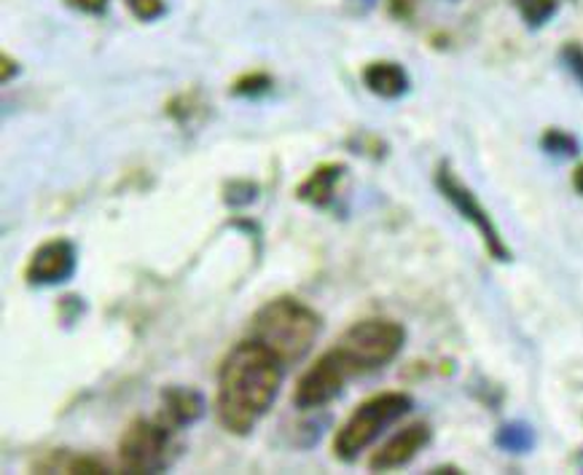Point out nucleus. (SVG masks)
Instances as JSON below:
<instances>
[{
  "label": "nucleus",
  "instance_id": "obj_4",
  "mask_svg": "<svg viewBox=\"0 0 583 475\" xmlns=\"http://www.w3.org/2000/svg\"><path fill=\"white\" fill-rule=\"evenodd\" d=\"M403 342H406V331L395 320L369 317L350 325L336 342V350L348 357L355 376H361L393 363L403 350Z\"/></svg>",
  "mask_w": 583,
  "mask_h": 475
},
{
  "label": "nucleus",
  "instance_id": "obj_20",
  "mask_svg": "<svg viewBox=\"0 0 583 475\" xmlns=\"http://www.w3.org/2000/svg\"><path fill=\"white\" fill-rule=\"evenodd\" d=\"M562 60H565L570 73L583 83V47H579V43H567L565 51H562Z\"/></svg>",
  "mask_w": 583,
  "mask_h": 475
},
{
  "label": "nucleus",
  "instance_id": "obj_8",
  "mask_svg": "<svg viewBox=\"0 0 583 475\" xmlns=\"http://www.w3.org/2000/svg\"><path fill=\"white\" fill-rule=\"evenodd\" d=\"M79 266V255H76V245L70 240H49L41 247L33 250L28 266H24V280L33 287H49L62 285L76 274Z\"/></svg>",
  "mask_w": 583,
  "mask_h": 475
},
{
  "label": "nucleus",
  "instance_id": "obj_12",
  "mask_svg": "<svg viewBox=\"0 0 583 475\" xmlns=\"http://www.w3.org/2000/svg\"><path fill=\"white\" fill-rule=\"evenodd\" d=\"M363 83L371 94L382 100H399L409 92V73L399 62L376 60L363 68Z\"/></svg>",
  "mask_w": 583,
  "mask_h": 475
},
{
  "label": "nucleus",
  "instance_id": "obj_13",
  "mask_svg": "<svg viewBox=\"0 0 583 475\" xmlns=\"http://www.w3.org/2000/svg\"><path fill=\"white\" fill-rule=\"evenodd\" d=\"M495 441H497L500 448H505V452L524 454V452H530V448H533L535 433H533V427L524 425V422H511V425H503L497 429Z\"/></svg>",
  "mask_w": 583,
  "mask_h": 475
},
{
  "label": "nucleus",
  "instance_id": "obj_18",
  "mask_svg": "<svg viewBox=\"0 0 583 475\" xmlns=\"http://www.w3.org/2000/svg\"><path fill=\"white\" fill-rule=\"evenodd\" d=\"M127 9H130L132 17H138L140 22H153V19L167 14V0H127Z\"/></svg>",
  "mask_w": 583,
  "mask_h": 475
},
{
  "label": "nucleus",
  "instance_id": "obj_24",
  "mask_svg": "<svg viewBox=\"0 0 583 475\" xmlns=\"http://www.w3.org/2000/svg\"><path fill=\"white\" fill-rule=\"evenodd\" d=\"M363 3H374V0H363Z\"/></svg>",
  "mask_w": 583,
  "mask_h": 475
},
{
  "label": "nucleus",
  "instance_id": "obj_17",
  "mask_svg": "<svg viewBox=\"0 0 583 475\" xmlns=\"http://www.w3.org/2000/svg\"><path fill=\"white\" fill-rule=\"evenodd\" d=\"M255 196H259V185L253 181H232L223 189V202L229 208H248L255 202Z\"/></svg>",
  "mask_w": 583,
  "mask_h": 475
},
{
  "label": "nucleus",
  "instance_id": "obj_23",
  "mask_svg": "<svg viewBox=\"0 0 583 475\" xmlns=\"http://www.w3.org/2000/svg\"><path fill=\"white\" fill-rule=\"evenodd\" d=\"M573 185H575V191H579V194H583V164L575 166V172H573Z\"/></svg>",
  "mask_w": 583,
  "mask_h": 475
},
{
  "label": "nucleus",
  "instance_id": "obj_7",
  "mask_svg": "<svg viewBox=\"0 0 583 475\" xmlns=\"http://www.w3.org/2000/svg\"><path fill=\"white\" fill-rule=\"evenodd\" d=\"M435 185H439V191L444 194L446 202H450L465 221H471L473 226H476V231L484 240L486 253H490L495 261H503V263L511 261V250L505 245L503 234H500L495 221H492L490 210H486L484 204L479 202V196L473 194L458 175H454L450 164L439 166V172H435Z\"/></svg>",
  "mask_w": 583,
  "mask_h": 475
},
{
  "label": "nucleus",
  "instance_id": "obj_14",
  "mask_svg": "<svg viewBox=\"0 0 583 475\" xmlns=\"http://www.w3.org/2000/svg\"><path fill=\"white\" fill-rule=\"evenodd\" d=\"M514 3L530 28H543L560 9V0H514Z\"/></svg>",
  "mask_w": 583,
  "mask_h": 475
},
{
  "label": "nucleus",
  "instance_id": "obj_11",
  "mask_svg": "<svg viewBox=\"0 0 583 475\" xmlns=\"http://www.w3.org/2000/svg\"><path fill=\"white\" fill-rule=\"evenodd\" d=\"M344 172H348V164L342 162H325L315 166V170L310 172V175L304 178V181L299 183L296 189V199H301L304 204H310V208H329L333 202V196H336V183L342 181Z\"/></svg>",
  "mask_w": 583,
  "mask_h": 475
},
{
  "label": "nucleus",
  "instance_id": "obj_10",
  "mask_svg": "<svg viewBox=\"0 0 583 475\" xmlns=\"http://www.w3.org/2000/svg\"><path fill=\"white\" fill-rule=\"evenodd\" d=\"M208 411V401L200 390L194 387H183V384H172V387H164L162 395H159V416L167 427L178 429L191 427L194 422H200Z\"/></svg>",
  "mask_w": 583,
  "mask_h": 475
},
{
  "label": "nucleus",
  "instance_id": "obj_5",
  "mask_svg": "<svg viewBox=\"0 0 583 475\" xmlns=\"http://www.w3.org/2000/svg\"><path fill=\"white\" fill-rule=\"evenodd\" d=\"M175 429L162 420H134L119 441V462L124 473H162L178 457Z\"/></svg>",
  "mask_w": 583,
  "mask_h": 475
},
{
  "label": "nucleus",
  "instance_id": "obj_21",
  "mask_svg": "<svg viewBox=\"0 0 583 475\" xmlns=\"http://www.w3.org/2000/svg\"><path fill=\"white\" fill-rule=\"evenodd\" d=\"M66 6H70V9H76V11H81V14L98 17V14H102V11H105L108 0H66Z\"/></svg>",
  "mask_w": 583,
  "mask_h": 475
},
{
  "label": "nucleus",
  "instance_id": "obj_22",
  "mask_svg": "<svg viewBox=\"0 0 583 475\" xmlns=\"http://www.w3.org/2000/svg\"><path fill=\"white\" fill-rule=\"evenodd\" d=\"M17 73H19V62L11 60V57L3 51V54H0V81L9 83Z\"/></svg>",
  "mask_w": 583,
  "mask_h": 475
},
{
  "label": "nucleus",
  "instance_id": "obj_16",
  "mask_svg": "<svg viewBox=\"0 0 583 475\" xmlns=\"http://www.w3.org/2000/svg\"><path fill=\"white\" fill-rule=\"evenodd\" d=\"M543 151L554 153V156H575L579 153V140L565 130H549L541 140Z\"/></svg>",
  "mask_w": 583,
  "mask_h": 475
},
{
  "label": "nucleus",
  "instance_id": "obj_1",
  "mask_svg": "<svg viewBox=\"0 0 583 475\" xmlns=\"http://www.w3.org/2000/svg\"><path fill=\"white\" fill-rule=\"evenodd\" d=\"M285 376V363L269 346L245 338L223 357L218 371L215 411L232 435H250L272 408Z\"/></svg>",
  "mask_w": 583,
  "mask_h": 475
},
{
  "label": "nucleus",
  "instance_id": "obj_19",
  "mask_svg": "<svg viewBox=\"0 0 583 475\" xmlns=\"http://www.w3.org/2000/svg\"><path fill=\"white\" fill-rule=\"evenodd\" d=\"M350 148L355 153H366V156H374V159H382L384 153H388V145H384L376 134H369V132L355 134V138L350 140Z\"/></svg>",
  "mask_w": 583,
  "mask_h": 475
},
{
  "label": "nucleus",
  "instance_id": "obj_3",
  "mask_svg": "<svg viewBox=\"0 0 583 475\" xmlns=\"http://www.w3.org/2000/svg\"><path fill=\"white\" fill-rule=\"evenodd\" d=\"M414 401L406 393H382L363 401L350 414V420L336 429L333 438V457L342 462H355L390 425L412 411Z\"/></svg>",
  "mask_w": 583,
  "mask_h": 475
},
{
  "label": "nucleus",
  "instance_id": "obj_6",
  "mask_svg": "<svg viewBox=\"0 0 583 475\" xmlns=\"http://www.w3.org/2000/svg\"><path fill=\"white\" fill-rule=\"evenodd\" d=\"M355 376L352 365L348 363V357L331 346L325 355L318 357V363H312L310 368L301 374L296 382V390H293V406L301 411H315L325 408L331 401H336L342 395L344 384Z\"/></svg>",
  "mask_w": 583,
  "mask_h": 475
},
{
  "label": "nucleus",
  "instance_id": "obj_9",
  "mask_svg": "<svg viewBox=\"0 0 583 475\" xmlns=\"http://www.w3.org/2000/svg\"><path fill=\"white\" fill-rule=\"evenodd\" d=\"M431 443V427L425 422H414V425L403 427L401 433H395L380 452H374V457L369 459V467L374 473H390L399 467L409 465L422 448Z\"/></svg>",
  "mask_w": 583,
  "mask_h": 475
},
{
  "label": "nucleus",
  "instance_id": "obj_2",
  "mask_svg": "<svg viewBox=\"0 0 583 475\" xmlns=\"http://www.w3.org/2000/svg\"><path fill=\"white\" fill-rule=\"evenodd\" d=\"M320 329H323V320L304 301L293 295H278L253 314L250 338L269 346L285 365H293L304 361Z\"/></svg>",
  "mask_w": 583,
  "mask_h": 475
},
{
  "label": "nucleus",
  "instance_id": "obj_15",
  "mask_svg": "<svg viewBox=\"0 0 583 475\" xmlns=\"http://www.w3.org/2000/svg\"><path fill=\"white\" fill-rule=\"evenodd\" d=\"M272 87H274L272 75L255 70V73L240 75V79L232 83V94H237V98H261V94L272 92Z\"/></svg>",
  "mask_w": 583,
  "mask_h": 475
},
{
  "label": "nucleus",
  "instance_id": "obj_25",
  "mask_svg": "<svg viewBox=\"0 0 583 475\" xmlns=\"http://www.w3.org/2000/svg\"><path fill=\"white\" fill-rule=\"evenodd\" d=\"M581 465H583V459H581Z\"/></svg>",
  "mask_w": 583,
  "mask_h": 475
}]
</instances>
